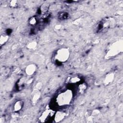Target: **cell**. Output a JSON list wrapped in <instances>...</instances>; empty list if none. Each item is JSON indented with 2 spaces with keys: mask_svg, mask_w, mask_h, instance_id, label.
Wrapping results in <instances>:
<instances>
[{
  "mask_svg": "<svg viewBox=\"0 0 123 123\" xmlns=\"http://www.w3.org/2000/svg\"><path fill=\"white\" fill-rule=\"evenodd\" d=\"M55 114L54 111L51 110H47L42 112L39 119L41 122H48L51 119H54Z\"/></svg>",
  "mask_w": 123,
  "mask_h": 123,
  "instance_id": "obj_4",
  "label": "cell"
},
{
  "mask_svg": "<svg viewBox=\"0 0 123 123\" xmlns=\"http://www.w3.org/2000/svg\"><path fill=\"white\" fill-rule=\"evenodd\" d=\"M73 98V92L70 89L63 91L59 94L56 98V102L58 106H63L70 104Z\"/></svg>",
  "mask_w": 123,
  "mask_h": 123,
  "instance_id": "obj_1",
  "label": "cell"
},
{
  "mask_svg": "<svg viewBox=\"0 0 123 123\" xmlns=\"http://www.w3.org/2000/svg\"><path fill=\"white\" fill-rule=\"evenodd\" d=\"M80 80H81V79L79 77L74 76V77H72L70 78L69 82V83H76L79 82L80 81Z\"/></svg>",
  "mask_w": 123,
  "mask_h": 123,
  "instance_id": "obj_10",
  "label": "cell"
},
{
  "mask_svg": "<svg viewBox=\"0 0 123 123\" xmlns=\"http://www.w3.org/2000/svg\"><path fill=\"white\" fill-rule=\"evenodd\" d=\"M69 56V51L66 49H59L55 56V61L58 62H63L67 60Z\"/></svg>",
  "mask_w": 123,
  "mask_h": 123,
  "instance_id": "obj_2",
  "label": "cell"
},
{
  "mask_svg": "<svg viewBox=\"0 0 123 123\" xmlns=\"http://www.w3.org/2000/svg\"><path fill=\"white\" fill-rule=\"evenodd\" d=\"M122 42H116L113 43L110 47L108 55L109 56H114L122 51Z\"/></svg>",
  "mask_w": 123,
  "mask_h": 123,
  "instance_id": "obj_3",
  "label": "cell"
},
{
  "mask_svg": "<svg viewBox=\"0 0 123 123\" xmlns=\"http://www.w3.org/2000/svg\"><path fill=\"white\" fill-rule=\"evenodd\" d=\"M17 3V1L15 0H12L10 2V5L11 7H15L16 6Z\"/></svg>",
  "mask_w": 123,
  "mask_h": 123,
  "instance_id": "obj_14",
  "label": "cell"
},
{
  "mask_svg": "<svg viewBox=\"0 0 123 123\" xmlns=\"http://www.w3.org/2000/svg\"><path fill=\"white\" fill-rule=\"evenodd\" d=\"M49 5L47 3H44L43 4L41 7V11L42 12H43V13H45L46 12L48 9H49Z\"/></svg>",
  "mask_w": 123,
  "mask_h": 123,
  "instance_id": "obj_11",
  "label": "cell"
},
{
  "mask_svg": "<svg viewBox=\"0 0 123 123\" xmlns=\"http://www.w3.org/2000/svg\"><path fill=\"white\" fill-rule=\"evenodd\" d=\"M8 39V36L7 35H1L0 37V44L2 45V44L5 43Z\"/></svg>",
  "mask_w": 123,
  "mask_h": 123,
  "instance_id": "obj_12",
  "label": "cell"
},
{
  "mask_svg": "<svg viewBox=\"0 0 123 123\" xmlns=\"http://www.w3.org/2000/svg\"><path fill=\"white\" fill-rule=\"evenodd\" d=\"M68 14H67V13L66 12H62L60 15H59V18L61 19V20H64L68 18Z\"/></svg>",
  "mask_w": 123,
  "mask_h": 123,
  "instance_id": "obj_13",
  "label": "cell"
},
{
  "mask_svg": "<svg viewBox=\"0 0 123 123\" xmlns=\"http://www.w3.org/2000/svg\"><path fill=\"white\" fill-rule=\"evenodd\" d=\"M35 70H36V67L34 65H29L27 67L26 69V74H27L29 75L32 74H33Z\"/></svg>",
  "mask_w": 123,
  "mask_h": 123,
  "instance_id": "obj_7",
  "label": "cell"
},
{
  "mask_svg": "<svg viewBox=\"0 0 123 123\" xmlns=\"http://www.w3.org/2000/svg\"><path fill=\"white\" fill-rule=\"evenodd\" d=\"M38 20L36 16H33L30 18V19L29 20V23L31 25L34 26L36 25L38 23Z\"/></svg>",
  "mask_w": 123,
  "mask_h": 123,
  "instance_id": "obj_9",
  "label": "cell"
},
{
  "mask_svg": "<svg viewBox=\"0 0 123 123\" xmlns=\"http://www.w3.org/2000/svg\"><path fill=\"white\" fill-rule=\"evenodd\" d=\"M23 102L22 100H18L15 102L14 105V110L15 111H20L23 106Z\"/></svg>",
  "mask_w": 123,
  "mask_h": 123,
  "instance_id": "obj_6",
  "label": "cell"
},
{
  "mask_svg": "<svg viewBox=\"0 0 123 123\" xmlns=\"http://www.w3.org/2000/svg\"><path fill=\"white\" fill-rule=\"evenodd\" d=\"M86 85L85 83H82L80 84L78 86V88H77L78 92L81 94L84 93L85 91L86 90Z\"/></svg>",
  "mask_w": 123,
  "mask_h": 123,
  "instance_id": "obj_8",
  "label": "cell"
},
{
  "mask_svg": "<svg viewBox=\"0 0 123 123\" xmlns=\"http://www.w3.org/2000/svg\"><path fill=\"white\" fill-rule=\"evenodd\" d=\"M65 115V113L63 112L58 111L55 114L54 119H55L56 122H59L64 117Z\"/></svg>",
  "mask_w": 123,
  "mask_h": 123,
  "instance_id": "obj_5",
  "label": "cell"
}]
</instances>
